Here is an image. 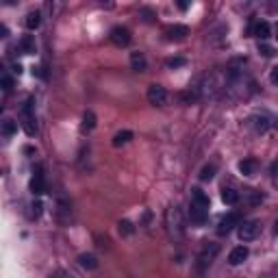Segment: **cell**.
Masks as SVG:
<instances>
[{"label": "cell", "mask_w": 278, "mask_h": 278, "mask_svg": "<svg viewBox=\"0 0 278 278\" xmlns=\"http://www.w3.org/2000/svg\"><path fill=\"white\" fill-rule=\"evenodd\" d=\"M33 109H35V98H29L20 111V124L29 137H35L37 135V119H35V111Z\"/></svg>", "instance_id": "obj_1"}, {"label": "cell", "mask_w": 278, "mask_h": 278, "mask_svg": "<svg viewBox=\"0 0 278 278\" xmlns=\"http://www.w3.org/2000/svg\"><path fill=\"white\" fill-rule=\"evenodd\" d=\"M165 224H167V231H170V237L174 239H181L185 235V226H183V211L181 206H170L165 213Z\"/></svg>", "instance_id": "obj_2"}, {"label": "cell", "mask_w": 278, "mask_h": 278, "mask_svg": "<svg viewBox=\"0 0 278 278\" xmlns=\"http://www.w3.org/2000/svg\"><path fill=\"white\" fill-rule=\"evenodd\" d=\"M217 252H220V243H213V241L204 243L200 254H198V259H196V270H198L200 274H204V272L211 268V263L215 261Z\"/></svg>", "instance_id": "obj_3"}, {"label": "cell", "mask_w": 278, "mask_h": 278, "mask_svg": "<svg viewBox=\"0 0 278 278\" xmlns=\"http://www.w3.org/2000/svg\"><path fill=\"white\" fill-rule=\"evenodd\" d=\"M224 87H226V79L222 80L220 74H206L202 79V83H200V87H198V94L202 98H213L217 91L224 89Z\"/></svg>", "instance_id": "obj_4"}, {"label": "cell", "mask_w": 278, "mask_h": 278, "mask_svg": "<svg viewBox=\"0 0 278 278\" xmlns=\"http://www.w3.org/2000/svg\"><path fill=\"white\" fill-rule=\"evenodd\" d=\"M259 233H261V222L259 220H246L237 228V235L241 241H252V239L259 237Z\"/></svg>", "instance_id": "obj_5"}, {"label": "cell", "mask_w": 278, "mask_h": 278, "mask_svg": "<svg viewBox=\"0 0 278 278\" xmlns=\"http://www.w3.org/2000/svg\"><path fill=\"white\" fill-rule=\"evenodd\" d=\"M239 224H241V215L239 213H228V215H224L222 217V222H220V226H217V235H228V233H233L235 228H239Z\"/></svg>", "instance_id": "obj_6"}, {"label": "cell", "mask_w": 278, "mask_h": 278, "mask_svg": "<svg viewBox=\"0 0 278 278\" xmlns=\"http://www.w3.org/2000/svg\"><path fill=\"white\" fill-rule=\"evenodd\" d=\"M146 98H148L150 105L161 107V105H165V100H167V91H165V87H161V85L155 83V85L148 87V94H146Z\"/></svg>", "instance_id": "obj_7"}, {"label": "cell", "mask_w": 278, "mask_h": 278, "mask_svg": "<svg viewBox=\"0 0 278 278\" xmlns=\"http://www.w3.org/2000/svg\"><path fill=\"white\" fill-rule=\"evenodd\" d=\"M109 37H111V41L116 43V46H119V48L128 46L130 40H133V35H130V31L126 29V26H113Z\"/></svg>", "instance_id": "obj_8"}, {"label": "cell", "mask_w": 278, "mask_h": 278, "mask_svg": "<svg viewBox=\"0 0 278 278\" xmlns=\"http://www.w3.org/2000/svg\"><path fill=\"white\" fill-rule=\"evenodd\" d=\"M31 192H33V196H43V194H46V176H43V170H41V167H37V170L33 172Z\"/></svg>", "instance_id": "obj_9"}, {"label": "cell", "mask_w": 278, "mask_h": 278, "mask_svg": "<svg viewBox=\"0 0 278 278\" xmlns=\"http://www.w3.org/2000/svg\"><path fill=\"white\" fill-rule=\"evenodd\" d=\"M250 124H252V128L257 130V133H268L272 128V118L268 113H254V116L250 118Z\"/></svg>", "instance_id": "obj_10"}, {"label": "cell", "mask_w": 278, "mask_h": 278, "mask_svg": "<svg viewBox=\"0 0 278 278\" xmlns=\"http://www.w3.org/2000/svg\"><path fill=\"white\" fill-rule=\"evenodd\" d=\"M189 220H192L194 224H198V226L206 224V220H209V209L198 206V204H189Z\"/></svg>", "instance_id": "obj_11"}, {"label": "cell", "mask_w": 278, "mask_h": 278, "mask_svg": "<svg viewBox=\"0 0 278 278\" xmlns=\"http://www.w3.org/2000/svg\"><path fill=\"white\" fill-rule=\"evenodd\" d=\"M187 35H189V26H185V24H174V26H167L165 29V37L170 41H181Z\"/></svg>", "instance_id": "obj_12"}, {"label": "cell", "mask_w": 278, "mask_h": 278, "mask_svg": "<svg viewBox=\"0 0 278 278\" xmlns=\"http://www.w3.org/2000/svg\"><path fill=\"white\" fill-rule=\"evenodd\" d=\"M248 254H250V250H248L246 246H237V248H233V250H231V254H228V263L235 265V268H237V265H241L243 261L248 259Z\"/></svg>", "instance_id": "obj_13"}, {"label": "cell", "mask_w": 278, "mask_h": 278, "mask_svg": "<svg viewBox=\"0 0 278 278\" xmlns=\"http://www.w3.org/2000/svg\"><path fill=\"white\" fill-rule=\"evenodd\" d=\"M252 35H254V37H259V41H265V40H268V37L272 35V26H270V22H265V20L257 22V24L252 26Z\"/></svg>", "instance_id": "obj_14"}, {"label": "cell", "mask_w": 278, "mask_h": 278, "mask_svg": "<svg viewBox=\"0 0 278 278\" xmlns=\"http://www.w3.org/2000/svg\"><path fill=\"white\" fill-rule=\"evenodd\" d=\"M130 68H133L135 72H146L148 61H146L144 52H130Z\"/></svg>", "instance_id": "obj_15"}, {"label": "cell", "mask_w": 278, "mask_h": 278, "mask_svg": "<svg viewBox=\"0 0 278 278\" xmlns=\"http://www.w3.org/2000/svg\"><path fill=\"white\" fill-rule=\"evenodd\" d=\"M192 204H198V206H204V209H209V206H211L209 196H206L200 187H192Z\"/></svg>", "instance_id": "obj_16"}, {"label": "cell", "mask_w": 278, "mask_h": 278, "mask_svg": "<svg viewBox=\"0 0 278 278\" xmlns=\"http://www.w3.org/2000/svg\"><path fill=\"white\" fill-rule=\"evenodd\" d=\"M20 50L24 54H35L37 52V43H35V37L33 35H24L20 40Z\"/></svg>", "instance_id": "obj_17"}, {"label": "cell", "mask_w": 278, "mask_h": 278, "mask_svg": "<svg viewBox=\"0 0 278 278\" xmlns=\"http://www.w3.org/2000/svg\"><path fill=\"white\" fill-rule=\"evenodd\" d=\"M40 24H41V13L40 11H31V13H26V18H24V26L29 31H37L40 29Z\"/></svg>", "instance_id": "obj_18"}, {"label": "cell", "mask_w": 278, "mask_h": 278, "mask_svg": "<svg viewBox=\"0 0 278 278\" xmlns=\"http://www.w3.org/2000/svg\"><path fill=\"white\" fill-rule=\"evenodd\" d=\"M257 161L254 159H243V161H239V172L243 174V176H254L257 174Z\"/></svg>", "instance_id": "obj_19"}, {"label": "cell", "mask_w": 278, "mask_h": 278, "mask_svg": "<svg viewBox=\"0 0 278 278\" xmlns=\"http://www.w3.org/2000/svg\"><path fill=\"white\" fill-rule=\"evenodd\" d=\"M215 172H217L215 163H206V165L202 167V170H200V181H202V183L213 181V178H215Z\"/></svg>", "instance_id": "obj_20"}, {"label": "cell", "mask_w": 278, "mask_h": 278, "mask_svg": "<svg viewBox=\"0 0 278 278\" xmlns=\"http://www.w3.org/2000/svg\"><path fill=\"white\" fill-rule=\"evenodd\" d=\"M222 202L224 204H237L239 202V194L231 187H224L222 189Z\"/></svg>", "instance_id": "obj_21"}, {"label": "cell", "mask_w": 278, "mask_h": 278, "mask_svg": "<svg viewBox=\"0 0 278 278\" xmlns=\"http://www.w3.org/2000/svg\"><path fill=\"white\" fill-rule=\"evenodd\" d=\"M79 265L80 268H85V270H96L98 268V261L94 254H80L79 257Z\"/></svg>", "instance_id": "obj_22"}, {"label": "cell", "mask_w": 278, "mask_h": 278, "mask_svg": "<svg viewBox=\"0 0 278 278\" xmlns=\"http://www.w3.org/2000/svg\"><path fill=\"white\" fill-rule=\"evenodd\" d=\"M130 139H133V133H130V130H119V133H116V137H113V146H116V148L126 146Z\"/></svg>", "instance_id": "obj_23"}, {"label": "cell", "mask_w": 278, "mask_h": 278, "mask_svg": "<svg viewBox=\"0 0 278 278\" xmlns=\"http://www.w3.org/2000/svg\"><path fill=\"white\" fill-rule=\"evenodd\" d=\"M246 200H248V204L257 206V204H261L265 200V196L261 192H257V189H246Z\"/></svg>", "instance_id": "obj_24"}, {"label": "cell", "mask_w": 278, "mask_h": 278, "mask_svg": "<svg viewBox=\"0 0 278 278\" xmlns=\"http://www.w3.org/2000/svg\"><path fill=\"white\" fill-rule=\"evenodd\" d=\"M96 128V113L94 111H85L83 116V130L85 133H89V130Z\"/></svg>", "instance_id": "obj_25"}, {"label": "cell", "mask_w": 278, "mask_h": 278, "mask_svg": "<svg viewBox=\"0 0 278 278\" xmlns=\"http://www.w3.org/2000/svg\"><path fill=\"white\" fill-rule=\"evenodd\" d=\"M15 130H18V122H13V119H9V118L4 119V122H2V135H4V137H11Z\"/></svg>", "instance_id": "obj_26"}, {"label": "cell", "mask_w": 278, "mask_h": 278, "mask_svg": "<svg viewBox=\"0 0 278 278\" xmlns=\"http://www.w3.org/2000/svg\"><path fill=\"white\" fill-rule=\"evenodd\" d=\"M118 226H119V235H133V233H135V226L130 224L128 220H122Z\"/></svg>", "instance_id": "obj_27"}, {"label": "cell", "mask_w": 278, "mask_h": 278, "mask_svg": "<svg viewBox=\"0 0 278 278\" xmlns=\"http://www.w3.org/2000/svg\"><path fill=\"white\" fill-rule=\"evenodd\" d=\"M259 52L263 54V57H274L276 50L270 46V43H265V41H259Z\"/></svg>", "instance_id": "obj_28"}, {"label": "cell", "mask_w": 278, "mask_h": 278, "mask_svg": "<svg viewBox=\"0 0 278 278\" xmlns=\"http://www.w3.org/2000/svg\"><path fill=\"white\" fill-rule=\"evenodd\" d=\"M0 80H2V89H4V91H11V89H13V79L9 76V72H2V79H0Z\"/></svg>", "instance_id": "obj_29"}, {"label": "cell", "mask_w": 278, "mask_h": 278, "mask_svg": "<svg viewBox=\"0 0 278 278\" xmlns=\"http://www.w3.org/2000/svg\"><path fill=\"white\" fill-rule=\"evenodd\" d=\"M185 63H187V61H185V59L183 57H174V59H167V61H165V65H167V68H181V65H185Z\"/></svg>", "instance_id": "obj_30"}, {"label": "cell", "mask_w": 278, "mask_h": 278, "mask_svg": "<svg viewBox=\"0 0 278 278\" xmlns=\"http://www.w3.org/2000/svg\"><path fill=\"white\" fill-rule=\"evenodd\" d=\"M139 15H144V20L146 22H152V18H155V11H152V9H139Z\"/></svg>", "instance_id": "obj_31"}, {"label": "cell", "mask_w": 278, "mask_h": 278, "mask_svg": "<svg viewBox=\"0 0 278 278\" xmlns=\"http://www.w3.org/2000/svg\"><path fill=\"white\" fill-rule=\"evenodd\" d=\"M31 209H33V217H40V215H41V209H43V206H41V202H40V200H35V202L31 204Z\"/></svg>", "instance_id": "obj_32"}, {"label": "cell", "mask_w": 278, "mask_h": 278, "mask_svg": "<svg viewBox=\"0 0 278 278\" xmlns=\"http://www.w3.org/2000/svg\"><path fill=\"white\" fill-rule=\"evenodd\" d=\"M270 80H272V85H276V87H278V65L270 72Z\"/></svg>", "instance_id": "obj_33"}, {"label": "cell", "mask_w": 278, "mask_h": 278, "mask_svg": "<svg viewBox=\"0 0 278 278\" xmlns=\"http://www.w3.org/2000/svg\"><path fill=\"white\" fill-rule=\"evenodd\" d=\"M276 170H278V161L272 163V176H276Z\"/></svg>", "instance_id": "obj_34"}, {"label": "cell", "mask_w": 278, "mask_h": 278, "mask_svg": "<svg viewBox=\"0 0 278 278\" xmlns=\"http://www.w3.org/2000/svg\"><path fill=\"white\" fill-rule=\"evenodd\" d=\"M13 72H15V74H20V72H22V65H20V63H15V65H13Z\"/></svg>", "instance_id": "obj_35"}, {"label": "cell", "mask_w": 278, "mask_h": 278, "mask_svg": "<svg viewBox=\"0 0 278 278\" xmlns=\"http://www.w3.org/2000/svg\"><path fill=\"white\" fill-rule=\"evenodd\" d=\"M178 9H183V11L189 9V2H178Z\"/></svg>", "instance_id": "obj_36"}, {"label": "cell", "mask_w": 278, "mask_h": 278, "mask_svg": "<svg viewBox=\"0 0 278 278\" xmlns=\"http://www.w3.org/2000/svg\"><path fill=\"white\" fill-rule=\"evenodd\" d=\"M276 40H278V35H276Z\"/></svg>", "instance_id": "obj_37"}]
</instances>
